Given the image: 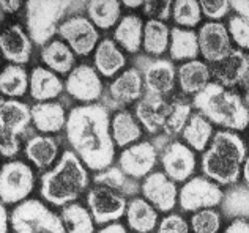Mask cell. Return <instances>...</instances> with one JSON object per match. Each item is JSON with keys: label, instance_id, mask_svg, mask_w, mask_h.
<instances>
[{"label": "cell", "instance_id": "cell-4", "mask_svg": "<svg viewBox=\"0 0 249 233\" xmlns=\"http://www.w3.org/2000/svg\"><path fill=\"white\" fill-rule=\"evenodd\" d=\"M10 221L15 233H67L62 217L36 199L19 203Z\"/></svg>", "mask_w": 249, "mask_h": 233}, {"label": "cell", "instance_id": "cell-21", "mask_svg": "<svg viewBox=\"0 0 249 233\" xmlns=\"http://www.w3.org/2000/svg\"><path fill=\"white\" fill-rule=\"evenodd\" d=\"M143 77L137 68H129L110 83V96L117 104H131L142 98Z\"/></svg>", "mask_w": 249, "mask_h": 233}, {"label": "cell", "instance_id": "cell-12", "mask_svg": "<svg viewBox=\"0 0 249 233\" xmlns=\"http://www.w3.org/2000/svg\"><path fill=\"white\" fill-rule=\"evenodd\" d=\"M158 153L156 148L150 142H139L122 151L119 163L120 169L131 178H143L152 173L153 167L156 166Z\"/></svg>", "mask_w": 249, "mask_h": 233}, {"label": "cell", "instance_id": "cell-48", "mask_svg": "<svg viewBox=\"0 0 249 233\" xmlns=\"http://www.w3.org/2000/svg\"><path fill=\"white\" fill-rule=\"evenodd\" d=\"M231 5H232V10L237 11L238 16L245 17L249 22V2H241V0H238V2H231Z\"/></svg>", "mask_w": 249, "mask_h": 233}, {"label": "cell", "instance_id": "cell-14", "mask_svg": "<svg viewBox=\"0 0 249 233\" xmlns=\"http://www.w3.org/2000/svg\"><path fill=\"white\" fill-rule=\"evenodd\" d=\"M161 164L164 173L172 181H186L196 170V156L188 145L172 142L162 151Z\"/></svg>", "mask_w": 249, "mask_h": 233}, {"label": "cell", "instance_id": "cell-20", "mask_svg": "<svg viewBox=\"0 0 249 233\" xmlns=\"http://www.w3.org/2000/svg\"><path fill=\"white\" fill-rule=\"evenodd\" d=\"M202 172L216 184H233L241 177V164L222 158L208 148L202 156Z\"/></svg>", "mask_w": 249, "mask_h": 233}, {"label": "cell", "instance_id": "cell-11", "mask_svg": "<svg viewBox=\"0 0 249 233\" xmlns=\"http://www.w3.org/2000/svg\"><path fill=\"white\" fill-rule=\"evenodd\" d=\"M65 88L74 100L85 104H93V101L100 100L103 95V82L96 69L90 65H79L71 71L65 82Z\"/></svg>", "mask_w": 249, "mask_h": 233}, {"label": "cell", "instance_id": "cell-33", "mask_svg": "<svg viewBox=\"0 0 249 233\" xmlns=\"http://www.w3.org/2000/svg\"><path fill=\"white\" fill-rule=\"evenodd\" d=\"M183 139L186 145L196 151H204L213 139V126L202 114H193L188 125L183 129Z\"/></svg>", "mask_w": 249, "mask_h": 233}, {"label": "cell", "instance_id": "cell-41", "mask_svg": "<svg viewBox=\"0 0 249 233\" xmlns=\"http://www.w3.org/2000/svg\"><path fill=\"white\" fill-rule=\"evenodd\" d=\"M194 233H218L221 227V216L214 208L200 210L191 219Z\"/></svg>", "mask_w": 249, "mask_h": 233}, {"label": "cell", "instance_id": "cell-23", "mask_svg": "<svg viewBox=\"0 0 249 233\" xmlns=\"http://www.w3.org/2000/svg\"><path fill=\"white\" fill-rule=\"evenodd\" d=\"M63 82L51 69L36 67L30 73V95L38 102H48L63 92Z\"/></svg>", "mask_w": 249, "mask_h": 233}, {"label": "cell", "instance_id": "cell-49", "mask_svg": "<svg viewBox=\"0 0 249 233\" xmlns=\"http://www.w3.org/2000/svg\"><path fill=\"white\" fill-rule=\"evenodd\" d=\"M21 2L19 0H2V10H3V15L5 13H10V15H13V13H16L19 8H21Z\"/></svg>", "mask_w": 249, "mask_h": 233}, {"label": "cell", "instance_id": "cell-28", "mask_svg": "<svg viewBox=\"0 0 249 233\" xmlns=\"http://www.w3.org/2000/svg\"><path fill=\"white\" fill-rule=\"evenodd\" d=\"M126 58L114 40L106 38L95 49V68L104 77H112L124 67Z\"/></svg>", "mask_w": 249, "mask_h": 233}, {"label": "cell", "instance_id": "cell-5", "mask_svg": "<svg viewBox=\"0 0 249 233\" xmlns=\"http://www.w3.org/2000/svg\"><path fill=\"white\" fill-rule=\"evenodd\" d=\"M70 2H32L25 3L27 33L35 44L46 46L58 32V22L65 16Z\"/></svg>", "mask_w": 249, "mask_h": 233}, {"label": "cell", "instance_id": "cell-17", "mask_svg": "<svg viewBox=\"0 0 249 233\" xmlns=\"http://www.w3.org/2000/svg\"><path fill=\"white\" fill-rule=\"evenodd\" d=\"M143 87L147 93L153 95H166L175 85L177 69L170 60H147L142 67Z\"/></svg>", "mask_w": 249, "mask_h": 233}, {"label": "cell", "instance_id": "cell-35", "mask_svg": "<svg viewBox=\"0 0 249 233\" xmlns=\"http://www.w3.org/2000/svg\"><path fill=\"white\" fill-rule=\"evenodd\" d=\"M87 13L95 27L107 30L120 22L122 3L115 0H93L87 3Z\"/></svg>", "mask_w": 249, "mask_h": 233}, {"label": "cell", "instance_id": "cell-52", "mask_svg": "<svg viewBox=\"0 0 249 233\" xmlns=\"http://www.w3.org/2000/svg\"><path fill=\"white\" fill-rule=\"evenodd\" d=\"M241 173H243V178L246 181V184L249 186V156H246L245 163H243V170H241Z\"/></svg>", "mask_w": 249, "mask_h": 233}, {"label": "cell", "instance_id": "cell-27", "mask_svg": "<svg viewBox=\"0 0 249 233\" xmlns=\"http://www.w3.org/2000/svg\"><path fill=\"white\" fill-rule=\"evenodd\" d=\"M110 134L117 147H131L141 139L142 129L139 121L129 111H120L110 121Z\"/></svg>", "mask_w": 249, "mask_h": 233}, {"label": "cell", "instance_id": "cell-13", "mask_svg": "<svg viewBox=\"0 0 249 233\" xmlns=\"http://www.w3.org/2000/svg\"><path fill=\"white\" fill-rule=\"evenodd\" d=\"M212 74L216 77L219 85L222 87H249V54L243 50L233 49L231 55L219 63H214Z\"/></svg>", "mask_w": 249, "mask_h": 233}, {"label": "cell", "instance_id": "cell-25", "mask_svg": "<svg viewBox=\"0 0 249 233\" xmlns=\"http://www.w3.org/2000/svg\"><path fill=\"white\" fill-rule=\"evenodd\" d=\"M126 221L131 230L137 233H150L158 224V211L145 199L134 197L128 203Z\"/></svg>", "mask_w": 249, "mask_h": 233}, {"label": "cell", "instance_id": "cell-1", "mask_svg": "<svg viewBox=\"0 0 249 233\" xmlns=\"http://www.w3.org/2000/svg\"><path fill=\"white\" fill-rule=\"evenodd\" d=\"M67 137L87 169L101 172L112 166L115 142L110 134L107 107L93 102L71 109L67 121Z\"/></svg>", "mask_w": 249, "mask_h": 233}, {"label": "cell", "instance_id": "cell-8", "mask_svg": "<svg viewBox=\"0 0 249 233\" xmlns=\"http://www.w3.org/2000/svg\"><path fill=\"white\" fill-rule=\"evenodd\" d=\"M87 205L95 219V224L115 222L126 215V199L122 194L109 189L106 186L96 184L87 194Z\"/></svg>", "mask_w": 249, "mask_h": 233}, {"label": "cell", "instance_id": "cell-3", "mask_svg": "<svg viewBox=\"0 0 249 233\" xmlns=\"http://www.w3.org/2000/svg\"><path fill=\"white\" fill-rule=\"evenodd\" d=\"M193 104L210 123L227 128L229 131H243L249 125V109L245 100L218 82H210L194 96Z\"/></svg>", "mask_w": 249, "mask_h": 233}, {"label": "cell", "instance_id": "cell-2", "mask_svg": "<svg viewBox=\"0 0 249 233\" xmlns=\"http://www.w3.org/2000/svg\"><path fill=\"white\" fill-rule=\"evenodd\" d=\"M89 187V173L79 156L67 150L54 169L43 173L41 197L51 205L67 206Z\"/></svg>", "mask_w": 249, "mask_h": 233}, {"label": "cell", "instance_id": "cell-26", "mask_svg": "<svg viewBox=\"0 0 249 233\" xmlns=\"http://www.w3.org/2000/svg\"><path fill=\"white\" fill-rule=\"evenodd\" d=\"M143 27L145 24L137 15H126L120 19L114 32V40L126 50L134 54L141 49L143 43Z\"/></svg>", "mask_w": 249, "mask_h": 233}, {"label": "cell", "instance_id": "cell-42", "mask_svg": "<svg viewBox=\"0 0 249 233\" xmlns=\"http://www.w3.org/2000/svg\"><path fill=\"white\" fill-rule=\"evenodd\" d=\"M229 35H231V40L237 44L240 49H246L249 50V22L245 17L241 16H233L229 21Z\"/></svg>", "mask_w": 249, "mask_h": 233}, {"label": "cell", "instance_id": "cell-40", "mask_svg": "<svg viewBox=\"0 0 249 233\" xmlns=\"http://www.w3.org/2000/svg\"><path fill=\"white\" fill-rule=\"evenodd\" d=\"M174 21L183 27H196L202 21V10L196 0H177L172 6Z\"/></svg>", "mask_w": 249, "mask_h": 233}, {"label": "cell", "instance_id": "cell-6", "mask_svg": "<svg viewBox=\"0 0 249 233\" xmlns=\"http://www.w3.org/2000/svg\"><path fill=\"white\" fill-rule=\"evenodd\" d=\"M35 173L22 161H10L3 164L0 173V197L3 205L19 203L34 191Z\"/></svg>", "mask_w": 249, "mask_h": 233}, {"label": "cell", "instance_id": "cell-24", "mask_svg": "<svg viewBox=\"0 0 249 233\" xmlns=\"http://www.w3.org/2000/svg\"><path fill=\"white\" fill-rule=\"evenodd\" d=\"M212 71L204 62L191 60L183 63L177 71V79L186 95H197L210 83Z\"/></svg>", "mask_w": 249, "mask_h": 233}, {"label": "cell", "instance_id": "cell-53", "mask_svg": "<svg viewBox=\"0 0 249 233\" xmlns=\"http://www.w3.org/2000/svg\"><path fill=\"white\" fill-rule=\"evenodd\" d=\"M145 2H141V0H136V2H129V0H124L123 6H128V8H139V6H143Z\"/></svg>", "mask_w": 249, "mask_h": 233}, {"label": "cell", "instance_id": "cell-44", "mask_svg": "<svg viewBox=\"0 0 249 233\" xmlns=\"http://www.w3.org/2000/svg\"><path fill=\"white\" fill-rule=\"evenodd\" d=\"M199 5H200L202 13H204L207 17L214 19V21L227 16L232 10V5L231 2H227V0H212V2H210V0H204V2H199Z\"/></svg>", "mask_w": 249, "mask_h": 233}, {"label": "cell", "instance_id": "cell-16", "mask_svg": "<svg viewBox=\"0 0 249 233\" xmlns=\"http://www.w3.org/2000/svg\"><path fill=\"white\" fill-rule=\"evenodd\" d=\"M136 118L142 123L148 133L156 134L164 128L167 116L170 114V102L161 95L145 93L136 104Z\"/></svg>", "mask_w": 249, "mask_h": 233}, {"label": "cell", "instance_id": "cell-22", "mask_svg": "<svg viewBox=\"0 0 249 233\" xmlns=\"http://www.w3.org/2000/svg\"><path fill=\"white\" fill-rule=\"evenodd\" d=\"M67 121L68 116L58 102H36L32 107V123L41 133H58L62 128H67Z\"/></svg>", "mask_w": 249, "mask_h": 233}, {"label": "cell", "instance_id": "cell-29", "mask_svg": "<svg viewBox=\"0 0 249 233\" xmlns=\"http://www.w3.org/2000/svg\"><path fill=\"white\" fill-rule=\"evenodd\" d=\"M41 60L48 65V68L54 73L70 74L74 67V52L67 43L63 41H51L41 49Z\"/></svg>", "mask_w": 249, "mask_h": 233}, {"label": "cell", "instance_id": "cell-10", "mask_svg": "<svg viewBox=\"0 0 249 233\" xmlns=\"http://www.w3.org/2000/svg\"><path fill=\"white\" fill-rule=\"evenodd\" d=\"M199 50L212 65L222 62L233 50L227 27L221 22H207L199 30Z\"/></svg>", "mask_w": 249, "mask_h": 233}, {"label": "cell", "instance_id": "cell-15", "mask_svg": "<svg viewBox=\"0 0 249 233\" xmlns=\"http://www.w3.org/2000/svg\"><path fill=\"white\" fill-rule=\"evenodd\" d=\"M143 199L150 202L158 211H170L177 205L175 181L170 180L164 172H153L145 177L142 183Z\"/></svg>", "mask_w": 249, "mask_h": 233}, {"label": "cell", "instance_id": "cell-54", "mask_svg": "<svg viewBox=\"0 0 249 233\" xmlns=\"http://www.w3.org/2000/svg\"><path fill=\"white\" fill-rule=\"evenodd\" d=\"M245 102H246V106H248V109H249V87L246 88V92H245Z\"/></svg>", "mask_w": 249, "mask_h": 233}, {"label": "cell", "instance_id": "cell-36", "mask_svg": "<svg viewBox=\"0 0 249 233\" xmlns=\"http://www.w3.org/2000/svg\"><path fill=\"white\" fill-rule=\"evenodd\" d=\"M95 183L100 186H106L109 189L122 194V196H134L139 191V184L134 178L128 177L120 167H107L95 175Z\"/></svg>", "mask_w": 249, "mask_h": 233}, {"label": "cell", "instance_id": "cell-37", "mask_svg": "<svg viewBox=\"0 0 249 233\" xmlns=\"http://www.w3.org/2000/svg\"><path fill=\"white\" fill-rule=\"evenodd\" d=\"M62 221L67 233H95V219L90 210L81 203H70L63 206Z\"/></svg>", "mask_w": 249, "mask_h": 233}, {"label": "cell", "instance_id": "cell-31", "mask_svg": "<svg viewBox=\"0 0 249 233\" xmlns=\"http://www.w3.org/2000/svg\"><path fill=\"white\" fill-rule=\"evenodd\" d=\"M210 150L229 161L241 164L246 159V145L243 139L233 131H218L212 139Z\"/></svg>", "mask_w": 249, "mask_h": 233}, {"label": "cell", "instance_id": "cell-46", "mask_svg": "<svg viewBox=\"0 0 249 233\" xmlns=\"http://www.w3.org/2000/svg\"><path fill=\"white\" fill-rule=\"evenodd\" d=\"M2 154L5 158H13L19 153V139L13 137L8 134H2V142H0Z\"/></svg>", "mask_w": 249, "mask_h": 233}, {"label": "cell", "instance_id": "cell-18", "mask_svg": "<svg viewBox=\"0 0 249 233\" xmlns=\"http://www.w3.org/2000/svg\"><path fill=\"white\" fill-rule=\"evenodd\" d=\"M0 49L5 60L13 65H25L29 63L32 55V40L21 25L15 24L3 30L0 36Z\"/></svg>", "mask_w": 249, "mask_h": 233}, {"label": "cell", "instance_id": "cell-45", "mask_svg": "<svg viewBox=\"0 0 249 233\" xmlns=\"http://www.w3.org/2000/svg\"><path fill=\"white\" fill-rule=\"evenodd\" d=\"M158 233H189V225L180 215H169L161 221Z\"/></svg>", "mask_w": 249, "mask_h": 233}, {"label": "cell", "instance_id": "cell-43", "mask_svg": "<svg viewBox=\"0 0 249 233\" xmlns=\"http://www.w3.org/2000/svg\"><path fill=\"white\" fill-rule=\"evenodd\" d=\"M174 3L164 0V2H158V0H150V2L143 3V15L150 17V21H161L164 22L170 17Z\"/></svg>", "mask_w": 249, "mask_h": 233}, {"label": "cell", "instance_id": "cell-51", "mask_svg": "<svg viewBox=\"0 0 249 233\" xmlns=\"http://www.w3.org/2000/svg\"><path fill=\"white\" fill-rule=\"evenodd\" d=\"M0 211H2V230H0V233H8V211H6L5 205H2V208H0Z\"/></svg>", "mask_w": 249, "mask_h": 233}, {"label": "cell", "instance_id": "cell-34", "mask_svg": "<svg viewBox=\"0 0 249 233\" xmlns=\"http://www.w3.org/2000/svg\"><path fill=\"white\" fill-rule=\"evenodd\" d=\"M30 88V76L22 65H8L0 74V90L2 95L10 98H19Z\"/></svg>", "mask_w": 249, "mask_h": 233}, {"label": "cell", "instance_id": "cell-30", "mask_svg": "<svg viewBox=\"0 0 249 233\" xmlns=\"http://www.w3.org/2000/svg\"><path fill=\"white\" fill-rule=\"evenodd\" d=\"M170 57L174 60H196L199 55V36L194 30L174 27L170 30Z\"/></svg>", "mask_w": 249, "mask_h": 233}, {"label": "cell", "instance_id": "cell-19", "mask_svg": "<svg viewBox=\"0 0 249 233\" xmlns=\"http://www.w3.org/2000/svg\"><path fill=\"white\" fill-rule=\"evenodd\" d=\"M0 109V123H2V134H8L13 137L22 135L32 123V107L18 100H2Z\"/></svg>", "mask_w": 249, "mask_h": 233}, {"label": "cell", "instance_id": "cell-50", "mask_svg": "<svg viewBox=\"0 0 249 233\" xmlns=\"http://www.w3.org/2000/svg\"><path fill=\"white\" fill-rule=\"evenodd\" d=\"M98 233H128V232H126V229H124L122 224L110 222V224L106 225V227H103Z\"/></svg>", "mask_w": 249, "mask_h": 233}, {"label": "cell", "instance_id": "cell-39", "mask_svg": "<svg viewBox=\"0 0 249 233\" xmlns=\"http://www.w3.org/2000/svg\"><path fill=\"white\" fill-rule=\"evenodd\" d=\"M191 104L185 100H175L170 102V114L167 116V121L162 131L167 135H177L183 133V129L188 125L189 118H191Z\"/></svg>", "mask_w": 249, "mask_h": 233}, {"label": "cell", "instance_id": "cell-38", "mask_svg": "<svg viewBox=\"0 0 249 233\" xmlns=\"http://www.w3.org/2000/svg\"><path fill=\"white\" fill-rule=\"evenodd\" d=\"M143 49L152 55L164 54L170 44V30L161 21H148L143 27Z\"/></svg>", "mask_w": 249, "mask_h": 233}, {"label": "cell", "instance_id": "cell-9", "mask_svg": "<svg viewBox=\"0 0 249 233\" xmlns=\"http://www.w3.org/2000/svg\"><path fill=\"white\" fill-rule=\"evenodd\" d=\"M58 33L76 55H89L100 44L98 43L100 33L96 27L90 19L84 16H73L67 19L58 27Z\"/></svg>", "mask_w": 249, "mask_h": 233}, {"label": "cell", "instance_id": "cell-32", "mask_svg": "<svg viewBox=\"0 0 249 233\" xmlns=\"http://www.w3.org/2000/svg\"><path fill=\"white\" fill-rule=\"evenodd\" d=\"M25 156L32 161L38 169H46L57 159L58 145L49 135H35L25 144Z\"/></svg>", "mask_w": 249, "mask_h": 233}, {"label": "cell", "instance_id": "cell-47", "mask_svg": "<svg viewBox=\"0 0 249 233\" xmlns=\"http://www.w3.org/2000/svg\"><path fill=\"white\" fill-rule=\"evenodd\" d=\"M224 233H249V221H245V219H235L229 227L226 229Z\"/></svg>", "mask_w": 249, "mask_h": 233}, {"label": "cell", "instance_id": "cell-7", "mask_svg": "<svg viewBox=\"0 0 249 233\" xmlns=\"http://www.w3.org/2000/svg\"><path fill=\"white\" fill-rule=\"evenodd\" d=\"M178 199L180 206L185 211L197 213L218 206L224 199V192L214 181L204 177H194L188 180L180 189Z\"/></svg>", "mask_w": 249, "mask_h": 233}]
</instances>
